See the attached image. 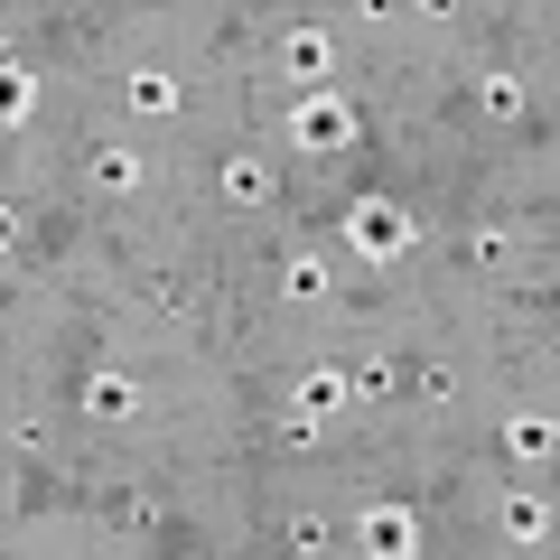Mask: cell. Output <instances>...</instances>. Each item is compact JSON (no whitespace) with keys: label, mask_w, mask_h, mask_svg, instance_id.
Returning <instances> with one entry per match:
<instances>
[{"label":"cell","mask_w":560,"mask_h":560,"mask_svg":"<svg viewBox=\"0 0 560 560\" xmlns=\"http://www.w3.org/2000/svg\"><path fill=\"white\" fill-rule=\"evenodd\" d=\"M355 243H364V253H393V243H401V224L383 215V206H364V215H355Z\"/></svg>","instance_id":"cell-6"},{"label":"cell","mask_w":560,"mask_h":560,"mask_svg":"<svg viewBox=\"0 0 560 560\" xmlns=\"http://www.w3.org/2000/svg\"><path fill=\"white\" fill-rule=\"evenodd\" d=\"M551 533V504L541 495H504V541H541Z\"/></svg>","instance_id":"cell-4"},{"label":"cell","mask_w":560,"mask_h":560,"mask_svg":"<svg viewBox=\"0 0 560 560\" xmlns=\"http://www.w3.org/2000/svg\"><path fill=\"white\" fill-rule=\"evenodd\" d=\"M346 131H355V113H346L337 94H308V103H300V140H308V150H337Z\"/></svg>","instance_id":"cell-2"},{"label":"cell","mask_w":560,"mask_h":560,"mask_svg":"<svg viewBox=\"0 0 560 560\" xmlns=\"http://www.w3.org/2000/svg\"><path fill=\"white\" fill-rule=\"evenodd\" d=\"M300 411H308V420H318V411H346V374H327V364H318V374L300 383Z\"/></svg>","instance_id":"cell-5"},{"label":"cell","mask_w":560,"mask_h":560,"mask_svg":"<svg viewBox=\"0 0 560 560\" xmlns=\"http://www.w3.org/2000/svg\"><path fill=\"white\" fill-rule=\"evenodd\" d=\"M131 103H140V113H168V103H178V84H168V75H131Z\"/></svg>","instance_id":"cell-9"},{"label":"cell","mask_w":560,"mask_h":560,"mask_svg":"<svg viewBox=\"0 0 560 560\" xmlns=\"http://www.w3.org/2000/svg\"><path fill=\"white\" fill-rule=\"evenodd\" d=\"M224 197H243V206H261V197H271V178H261L253 160H234V168H224Z\"/></svg>","instance_id":"cell-7"},{"label":"cell","mask_w":560,"mask_h":560,"mask_svg":"<svg viewBox=\"0 0 560 560\" xmlns=\"http://www.w3.org/2000/svg\"><path fill=\"white\" fill-rule=\"evenodd\" d=\"M290 66H308V75H318V66H327V28H300V38H290Z\"/></svg>","instance_id":"cell-10"},{"label":"cell","mask_w":560,"mask_h":560,"mask_svg":"<svg viewBox=\"0 0 560 560\" xmlns=\"http://www.w3.org/2000/svg\"><path fill=\"white\" fill-rule=\"evenodd\" d=\"M364 560H411V514L401 504H374L364 514Z\"/></svg>","instance_id":"cell-1"},{"label":"cell","mask_w":560,"mask_h":560,"mask_svg":"<svg viewBox=\"0 0 560 560\" xmlns=\"http://www.w3.org/2000/svg\"><path fill=\"white\" fill-rule=\"evenodd\" d=\"M504 440H514V458H551V448H560V430H551L541 411H514V420H504Z\"/></svg>","instance_id":"cell-3"},{"label":"cell","mask_w":560,"mask_h":560,"mask_svg":"<svg viewBox=\"0 0 560 560\" xmlns=\"http://www.w3.org/2000/svg\"><path fill=\"white\" fill-rule=\"evenodd\" d=\"M131 178H140V160H131V150H103V160H94V187H113V197H121Z\"/></svg>","instance_id":"cell-8"}]
</instances>
